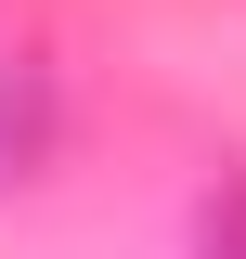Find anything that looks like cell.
<instances>
[{"instance_id":"6da1fadb","label":"cell","mask_w":246,"mask_h":259,"mask_svg":"<svg viewBox=\"0 0 246 259\" xmlns=\"http://www.w3.org/2000/svg\"><path fill=\"white\" fill-rule=\"evenodd\" d=\"M208 259H246V168H220L208 194Z\"/></svg>"}]
</instances>
